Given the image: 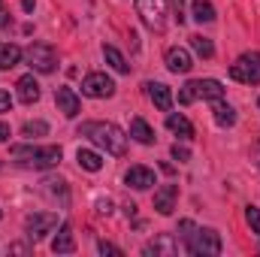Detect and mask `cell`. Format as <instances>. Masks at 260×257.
Returning a JSON list of instances; mask_svg holds the SVG:
<instances>
[{"label":"cell","mask_w":260,"mask_h":257,"mask_svg":"<svg viewBox=\"0 0 260 257\" xmlns=\"http://www.w3.org/2000/svg\"><path fill=\"white\" fill-rule=\"evenodd\" d=\"M124 182H127L130 188H136V191H148V188L154 185V173H151L148 167H130L127 176H124Z\"/></svg>","instance_id":"13"},{"label":"cell","mask_w":260,"mask_h":257,"mask_svg":"<svg viewBox=\"0 0 260 257\" xmlns=\"http://www.w3.org/2000/svg\"><path fill=\"white\" fill-rule=\"evenodd\" d=\"M43 191H46V194H52L55 200L61 197V206H67V203H70V194H67V185L61 182V179H46V182H43Z\"/></svg>","instance_id":"25"},{"label":"cell","mask_w":260,"mask_h":257,"mask_svg":"<svg viewBox=\"0 0 260 257\" xmlns=\"http://www.w3.org/2000/svg\"><path fill=\"white\" fill-rule=\"evenodd\" d=\"M21 49L15 43H0V70H12V67L21 61Z\"/></svg>","instance_id":"20"},{"label":"cell","mask_w":260,"mask_h":257,"mask_svg":"<svg viewBox=\"0 0 260 257\" xmlns=\"http://www.w3.org/2000/svg\"><path fill=\"white\" fill-rule=\"evenodd\" d=\"M79 136H88L94 145L106 148V154H115V157L127 154V133L109 121H85L79 127Z\"/></svg>","instance_id":"1"},{"label":"cell","mask_w":260,"mask_h":257,"mask_svg":"<svg viewBox=\"0 0 260 257\" xmlns=\"http://www.w3.org/2000/svg\"><path fill=\"white\" fill-rule=\"evenodd\" d=\"M257 106H260V100H257Z\"/></svg>","instance_id":"37"},{"label":"cell","mask_w":260,"mask_h":257,"mask_svg":"<svg viewBox=\"0 0 260 257\" xmlns=\"http://www.w3.org/2000/svg\"><path fill=\"white\" fill-rule=\"evenodd\" d=\"M103 58H106V64L112 67L115 73H130V64L124 61V55L115 46H103Z\"/></svg>","instance_id":"23"},{"label":"cell","mask_w":260,"mask_h":257,"mask_svg":"<svg viewBox=\"0 0 260 257\" xmlns=\"http://www.w3.org/2000/svg\"><path fill=\"white\" fill-rule=\"evenodd\" d=\"M0 218H3V212H0Z\"/></svg>","instance_id":"36"},{"label":"cell","mask_w":260,"mask_h":257,"mask_svg":"<svg viewBox=\"0 0 260 257\" xmlns=\"http://www.w3.org/2000/svg\"><path fill=\"white\" fill-rule=\"evenodd\" d=\"M245 221H248V227L260 236V209L257 206H248V209H245Z\"/></svg>","instance_id":"28"},{"label":"cell","mask_w":260,"mask_h":257,"mask_svg":"<svg viewBox=\"0 0 260 257\" xmlns=\"http://www.w3.org/2000/svg\"><path fill=\"white\" fill-rule=\"evenodd\" d=\"M130 136H133L139 145H151V142H154V130L148 127L142 118H133V121H130Z\"/></svg>","instance_id":"22"},{"label":"cell","mask_w":260,"mask_h":257,"mask_svg":"<svg viewBox=\"0 0 260 257\" xmlns=\"http://www.w3.org/2000/svg\"><path fill=\"white\" fill-rule=\"evenodd\" d=\"M6 27H12V15H9V9L3 6V0H0V30H6Z\"/></svg>","instance_id":"31"},{"label":"cell","mask_w":260,"mask_h":257,"mask_svg":"<svg viewBox=\"0 0 260 257\" xmlns=\"http://www.w3.org/2000/svg\"><path fill=\"white\" fill-rule=\"evenodd\" d=\"M12 109V97H9V91H0V112H9Z\"/></svg>","instance_id":"33"},{"label":"cell","mask_w":260,"mask_h":257,"mask_svg":"<svg viewBox=\"0 0 260 257\" xmlns=\"http://www.w3.org/2000/svg\"><path fill=\"white\" fill-rule=\"evenodd\" d=\"M97 248H100V254H121V248H118V245H112V242H100Z\"/></svg>","instance_id":"32"},{"label":"cell","mask_w":260,"mask_h":257,"mask_svg":"<svg viewBox=\"0 0 260 257\" xmlns=\"http://www.w3.org/2000/svg\"><path fill=\"white\" fill-rule=\"evenodd\" d=\"M55 103H58V109L64 112L67 118H76L82 112V100L76 97L73 88H55Z\"/></svg>","instance_id":"10"},{"label":"cell","mask_w":260,"mask_h":257,"mask_svg":"<svg viewBox=\"0 0 260 257\" xmlns=\"http://www.w3.org/2000/svg\"><path fill=\"white\" fill-rule=\"evenodd\" d=\"M21 133L30 136V139H34V136H46V133H49V124H46V121H27V124L21 127Z\"/></svg>","instance_id":"27"},{"label":"cell","mask_w":260,"mask_h":257,"mask_svg":"<svg viewBox=\"0 0 260 257\" xmlns=\"http://www.w3.org/2000/svg\"><path fill=\"white\" fill-rule=\"evenodd\" d=\"M55 227H58V215H52V212H37V215H27L24 218V230H27V239L30 242L46 239Z\"/></svg>","instance_id":"8"},{"label":"cell","mask_w":260,"mask_h":257,"mask_svg":"<svg viewBox=\"0 0 260 257\" xmlns=\"http://www.w3.org/2000/svg\"><path fill=\"white\" fill-rule=\"evenodd\" d=\"M179 230L185 236L188 254H194V257H215V254H221V248H224L218 230H209V227L200 230V227H194V221H179Z\"/></svg>","instance_id":"2"},{"label":"cell","mask_w":260,"mask_h":257,"mask_svg":"<svg viewBox=\"0 0 260 257\" xmlns=\"http://www.w3.org/2000/svg\"><path fill=\"white\" fill-rule=\"evenodd\" d=\"M52 251L55 254H73L76 251V239H73V227L70 224H61L58 236L52 239Z\"/></svg>","instance_id":"16"},{"label":"cell","mask_w":260,"mask_h":257,"mask_svg":"<svg viewBox=\"0 0 260 257\" xmlns=\"http://www.w3.org/2000/svg\"><path fill=\"white\" fill-rule=\"evenodd\" d=\"M230 76L242 85H260V52H245L236 58V64H230Z\"/></svg>","instance_id":"5"},{"label":"cell","mask_w":260,"mask_h":257,"mask_svg":"<svg viewBox=\"0 0 260 257\" xmlns=\"http://www.w3.org/2000/svg\"><path fill=\"white\" fill-rule=\"evenodd\" d=\"M212 112H215V121H218L221 127H233V124H236V112H233L230 103H224V97L212 100Z\"/></svg>","instance_id":"18"},{"label":"cell","mask_w":260,"mask_h":257,"mask_svg":"<svg viewBox=\"0 0 260 257\" xmlns=\"http://www.w3.org/2000/svg\"><path fill=\"white\" fill-rule=\"evenodd\" d=\"M191 46H194V52L200 55V58H212V55H215V46H212V40H209V37H203V34L191 37Z\"/></svg>","instance_id":"26"},{"label":"cell","mask_w":260,"mask_h":257,"mask_svg":"<svg viewBox=\"0 0 260 257\" xmlns=\"http://www.w3.org/2000/svg\"><path fill=\"white\" fill-rule=\"evenodd\" d=\"M167 67L173 70V73H191V52L188 49H182V46H173V49H167Z\"/></svg>","instance_id":"11"},{"label":"cell","mask_w":260,"mask_h":257,"mask_svg":"<svg viewBox=\"0 0 260 257\" xmlns=\"http://www.w3.org/2000/svg\"><path fill=\"white\" fill-rule=\"evenodd\" d=\"M173 157H176L179 164H185V160H191V151H188L185 145H173Z\"/></svg>","instance_id":"30"},{"label":"cell","mask_w":260,"mask_h":257,"mask_svg":"<svg viewBox=\"0 0 260 257\" xmlns=\"http://www.w3.org/2000/svg\"><path fill=\"white\" fill-rule=\"evenodd\" d=\"M76 160H79V167L88 170V173L103 170V157H100L97 151H91V148H79V151H76Z\"/></svg>","instance_id":"21"},{"label":"cell","mask_w":260,"mask_h":257,"mask_svg":"<svg viewBox=\"0 0 260 257\" xmlns=\"http://www.w3.org/2000/svg\"><path fill=\"white\" fill-rule=\"evenodd\" d=\"M145 91H148V97H151V103H154L157 109H164V112L173 109V91H170L164 82H148Z\"/></svg>","instance_id":"12"},{"label":"cell","mask_w":260,"mask_h":257,"mask_svg":"<svg viewBox=\"0 0 260 257\" xmlns=\"http://www.w3.org/2000/svg\"><path fill=\"white\" fill-rule=\"evenodd\" d=\"M24 58L37 73H55V67H58V52L46 43H30L24 49Z\"/></svg>","instance_id":"6"},{"label":"cell","mask_w":260,"mask_h":257,"mask_svg":"<svg viewBox=\"0 0 260 257\" xmlns=\"http://www.w3.org/2000/svg\"><path fill=\"white\" fill-rule=\"evenodd\" d=\"M167 127L173 130L179 139H194V124L185 115H167Z\"/></svg>","instance_id":"19"},{"label":"cell","mask_w":260,"mask_h":257,"mask_svg":"<svg viewBox=\"0 0 260 257\" xmlns=\"http://www.w3.org/2000/svg\"><path fill=\"white\" fill-rule=\"evenodd\" d=\"M176 251H179V245H176V242H173V236H167V233H164V236H157L154 242H148V245L142 248V254H148V257H151V254H167V257H173Z\"/></svg>","instance_id":"17"},{"label":"cell","mask_w":260,"mask_h":257,"mask_svg":"<svg viewBox=\"0 0 260 257\" xmlns=\"http://www.w3.org/2000/svg\"><path fill=\"white\" fill-rule=\"evenodd\" d=\"M224 97V88L218 79H191L182 91H179V103L182 106H191L194 100H218Z\"/></svg>","instance_id":"4"},{"label":"cell","mask_w":260,"mask_h":257,"mask_svg":"<svg viewBox=\"0 0 260 257\" xmlns=\"http://www.w3.org/2000/svg\"><path fill=\"white\" fill-rule=\"evenodd\" d=\"M9 136H12V133H9V124H6V121H0V142H6Z\"/></svg>","instance_id":"35"},{"label":"cell","mask_w":260,"mask_h":257,"mask_svg":"<svg viewBox=\"0 0 260 257\" xmlns=\"http://www.w3.org/2000/svg\"><path fill=\"white\" fill-rule=\"evenodd\" d=\"M97 212H100V215H109V212H112V203H109V200H97Z\"/></svg>","instance_id":"34"},{"label":"cell","mask_w":260,"mask_h":257,"mask_svg":"<svg viewBox=\"0 0 260 257\" xmlns=\"http://www.w3.org/2000/svg\"><path fill=\"white\" fill-rule=\"evenodd\" d=\"M82 94L85 97H94V100H106V97L115 94V82L106 73H88L82 79Z\"/></svg>","instance_id":"9"},{"label":"cell","mask_w":260,"mask_h":257,"mask_svg":"<svg viewBox=\"0 0 260 257\" xmlns=\"http://www.w3.org/2000/svg\"><path fill=\"white\" fill-rule=\"evenodd\" d=\"M9 154L21 164V167H34V170H49L61 160V148L58 145H12Z\"/></svg>","instance_id":"3"},{"label":"cell","mask_w":260,"mask_h":257,"mask_svg":"<svg viewBox=\"0 0 260 257\" xmlns=\"http://www.w3.org/2000/svg\"><path fill=\"white\" fill-rule=\"evenodd\" d=\"M176 194H179L176 185H164L160 191H154V209H157L160 215H173V209H176Z\"/></svg>","instance_id":"15"},{"label":"cell","mask_w":260,"mask_h":257,"mask_svg":"<svg viewBox=\"0 0 260 257\" xmlns=\"http://www.w3.org/2000/svg\"><path fill=\"white\" fill-rule=\"evenodd\" d=\"M194 18L200 24H209V21H215V6L209 3V0H194Z\"/></svg>","instance_id":"24"},{"label":"cell","mask_w":260,"mask_h":257,"mask_svg":"<svg viewBox=\"0 0 260 257\" xmlns=\"http://www.w3.org/2000/svg\"><path fill=\"white\" fill-rule=\"evenodd\" d=\"M136 9H139V18L145 27H151L157 34L167 27V0H136Z\"/></svg>","instance_id":"7"},{"label":"cell","mask_w":260,"mask_h":257,"mask_svg":"<svg viewBox=\"0 0 260 257\" xmlns=\"http://www.w3.org/2000/svg\"><path fill=\"white\" fill-rule=\"evenodd\" d=\"M167 3L173 6V18L182 24V21H185V0H167Z\"/></svg>","instance_id":"29"},{"label":"cell","mask_w":260,"mask_h":257,"mask_svg":"<svg viewBox=\"0 0 260 257\" xmlns=\"http://www.w3.org/2000/svg\"><path fill=\"white\" fill-rule=\"evenodd\" d=\"M15 88H18V100L21 103H37L40 100V82L34 79V73H27V76H21L18 82H15Z\"/></svg>","instance_id":"14"}]
</instances>
